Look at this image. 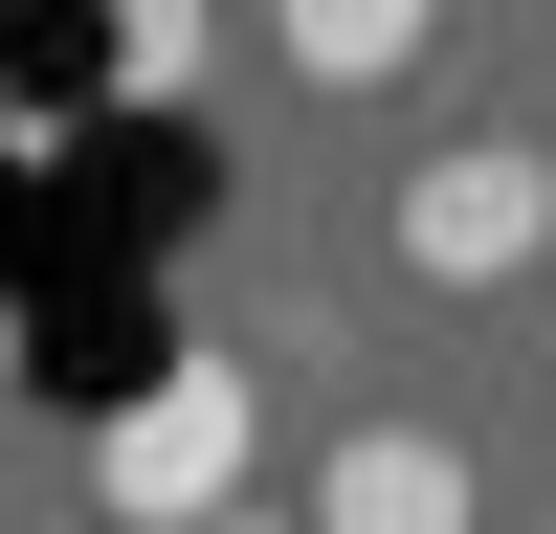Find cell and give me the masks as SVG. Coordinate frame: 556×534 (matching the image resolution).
Returning a JSON list of instances; mask_svg holds the SVG:
<instances>
[{
  "label": "cell",
  "mask_w": 556,
  "mask_h": 534,
  "mask_svg": "<svg viewBox=\"0 0 556 534\" xmlns=\"http://www.w3.org/2000/svg\"><path fill=\"white\" fill-rule=\"evenodd\" d=\"M89 490H112L134 534H178V512H223L245 490V356H156V379L89 423Z\"/></svg>",
  "instance_id": "6da1fadb"
},
{
  "label": "cell",
  "mask_w": 556,
  "mask_h": 534,
  "mask_svg": "<svg viewBox=\"0 0 556 534\" xmlns=\"http://www.w3.org/2000/svg\"><path fill=\"white\" fill-rule=\"evenodd\" d=\"M379 245H401V290H513V267L556 245V178L513 156V134H445V156L401 178V223H379Z\"/></svg>",
  "instance_id": "7a4b0ae2"
},
{
  "label": "cell",
  "mask_w": 556,
  "mask_h": 534,
  "mask_svg": "<svg viewBox=\"0 0 556 534\" xmlns=\"http://www.w3.org/2000/svg\"><path fill=\"white\" fill-rule=\"evenodd\" d=\"M312 534H468V445H424V423H356L334 468H312Z\"/></svg>",
  "instance_id": "3957f363"
},
{
  "label": "cell",
  "mask_w": 556,
  "mask_h": 534,
  "mask_svg": "<svg viewBox=\"0 0 556 534\" xmlns=\"http://www.w3.org/2000/svg\"><path fill=\"white\" fill-rule=\"evenodd\" d=\"M267 44L312 89H379V67H424V0H267Z\"/></svg>",
  "instance_id": "277c9868"
},
{
  "label": "cell",
  "mask_w": 556,
  "mask_h": 534,
  "mask_svg": "<svg viewBox=\"0 0 556 534\" xmlns=\"http://www.w3.org/2000/svg\"><path fill=\"white\" fill-rule=\"evenodd\" d=\"M201 44H223V0H112V89H201Z\"/></svg>",
  "instance_id": "5b68a950"
},
{
  "label": "cell",
  "mask_w": 556,
  "mask_h": 534,
  "mask_svg": "<svg viewBox=\"0 0 556 534\" xmlns=\"http://www.w3.org/2000/svg\"><path fill=\"white\" fill-rule=\"evenodd\" d=\"M178 534H290V512H245V490H223V512H178Z\"/></svg>",
  "instance_id": "8992f818"
}]
</instances>
